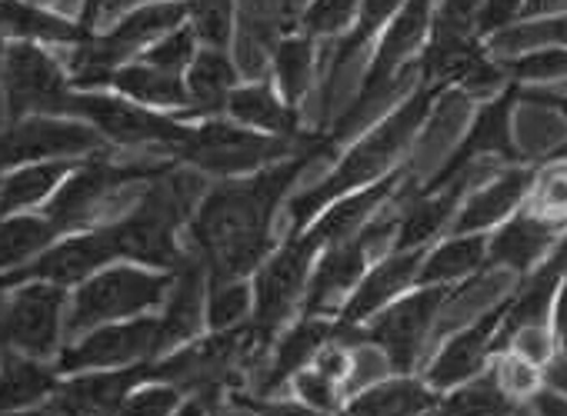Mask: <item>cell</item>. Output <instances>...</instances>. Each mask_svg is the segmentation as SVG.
Returning a JSON list of instances; mask_svg holds the SVG:
<instances>
[{
  "mask_svg": "<svg viewBox=\"0 0 567 416\" xmlns=\"http://www.w3.org/2000/svg\"><path fill=\"white\" fill-rule=\"evenodd\" d=\"M454 287H414L381 306L361 323L364 346H374L394 373H414L431 333L441 323V310L451 303Z\"/></svg>",
  "mask_w": 567,
  "mask_h": 416,
  "instance_id": "cell-6",
  "label": "cell"
},
{
  "mask_svg": "<svg viewBox=\"0 0 567 416\" xmlns=\"http://www.w3.org/2000/svg\"><path fill=\"white\" fill-rule=\"evenodd\" d=\"M520 101V84H507L501 94H494L491 101L481 104V111L471 121V131L461 137V144L451 150V157L437 167V174L421 187L437 190L444 184H451L454 177H461L464 170L477 167V164H524V150H517L514 141V107Z\"/></svg>",
  "mask_w": 567,
  "mask_h": 416,
  "instance_id": "cell-12",
  "label": "cell"
},
{
  "mask_svg": "<svg viewBox=\"0 0 567 416\" xmlns=\"http://www.w3.org/2000/svg\"><path fill=\"white\" fill-rule=\"evenodd\" d=\"M174 270H154L144 263H111L74 287L64 316V336H81L101 323L131 320L161 306L171 293Z\"/></svg>",
  "mask_w": 567,
  "mask_h": 416,
  "instance_id": "cell-4",
  "label": "cell"
},
{
  "mask_svg": "<svg viewBox=\"0 0 567 416\" xmlns=\"http://www.w3.org/2000/svg\"><path fill=\"white\" fill-rule=\"evenodd\" d=\"M437 409H447V413H517L520 406L501 389L494 366L487 363V370H481L477 376L441 393Z\"/></svg>",
  "mask_w": 567,
  "mask_h": 416,
  "instance_id": "cell-35",
  "label": "cell"
},
{
  "mask_svg": "<svg viewBox=\"0 0 567 416\" xmlns=\"http://www.w3.org/2000/svg\"><path fill=\"white\" fill-rule=\"evenodd\" d=\"M204 297H207V270L197 257H187L174 270L167 306L157 316V356L200 336V330L207 326L204 323Z\"/></svg>",
  "mask_w": 567,
  "mask_h": 416,
  "instance_id": "cell-22",
  "label": "cell"
},
{
  "mask_svg": "<svg viewBox=\"0 0 567 416\" xmlns=\"http://www.w3.org/2000/svg\"><path fill=\"white\" fill-rule=\"evenodd\" d=\"M298 396L305 399V406L311 409H338L341 406V396H338V383L328 379L324 373H318L315 366H305L291 376Z\"/></svg>",
  "mask_w": 567,
  "mask_h": 416,
  "instance_id": "cell-46",
  "label": "cell"
},
{
  "mask_svg": "<svg viewBox=\"0 0 567 416\" xmlns=\"http://www.w3.org/2000/svg\"><path fill=\"white\" fill-rule=\"evenodd\" d=\"M524 207L554 223H567V157L564 154H554L547 164L534 167Z\"/></svg>",
  "mask_w": 567,
  "mask_h": 416,
  "instance_id": "cell-38",
  "label": "cell"
},
{
  "mask_svg": "<svg viewBox=\"0 0 567 416\" xmlns=\"http://www.w3.org/2000/svg\"><path fill=\"white\" fill-rule=\"evenodd\" d=\"M567 11V0H524V18L520 21H537V18H554Z\"/></svg>",
  "mask_w": 567,
  "mask_h": 416,
  "instance_id": "cell-50",
  "label": "cell"
},
{
  "mask_svg": "<svg viewBox=\"0 0 567 416\" xmlns=\"http://www.w3.org/2000/svg\"><path fill=\"white\" fill-rule=\"evenodd\" d=\"M404 0H361V8H358V21L354 28L338 41L334 48V58H331V77H338L391 21L394 14L401 11Z\"/></svg>",
  "mask_w": 567,
  "mask_h": 416,
  "instance_id": "cell-36",
  "label": "cell"
},
{
  "mask_svg": "<svg viewBox=\"0 0 567 416\" xmlns=\"http://www.w3.org/2000/svg\"><path fill=\"white\" fill-rule=\"evenodd\" d=\"M167 164H114L107 157H91L78 164L64 184L48 197L44 214L61 233H74L94 223L101 207L124 187L131 184H147L154 180Z\"/></svg>",
  "mask_w": 567,
  "mask_h": 416,
  "instance_id": "cell-9",
  "label": "cell"
},
{
  "mask_svg": "<svg viewBox=\"0 0 567 416\" xmlns=\"http://www.w3.org/2000/svg\"><path fill=\"white\" fill-rule=\"evenodd\" d=\"M104 137L78 117H21L0 131V174L38 160L91 157Z\"/></svg>",
  "mask_w": 567,
  "mask_h": 416,
  "instance_id": "cell-13",
  "label": "cell"
},
{
  "mask_svg": "<svg viewBox=\"0 0 567 416\" xmlns=\"http://www.w3.org/2000/svg\"><path fill=\"white\" fill-rule=\"evenodd\" d=\"M491 366H494V376H497V383H501V389L524 409V403L544 386V366H537V363H530V360H524L520 353H514V350H501V353H494V360H491Z\"/></svg>",
  "mask_w": 567,
  "mask_h": 416,
  "instance_id": "cell-39",
  "label": "cell"
},
{
  "mask_svg": "<svg viewBox=\"0 0 567 416\" xmlns=\"http://www.w3.org/2000/svg\"><path fill=\"white\" fill-rule=\"evenodd\" d=\"M34 4H44L48 8V4H54V0H34Z\"/></svg>",
  "mask_w": 567,
  "mask_h": 416,
  "instance_id": "cell-54",
  "label": "cell"
},
{
  "mask_svg": "<svg viewBox=\"0 0 567 416\" xmlns=\"http://www.w3.org/2000/svg\"><path fill=\"white\" fill-rule=\"evenodd\" d=\"M71 117L87 121L107 144L117 147H167L174 150L184 137L187 127L177 117H167L154 107L134 104L121 94L107 91H74Z\"/></svg>",
  "mask_w": 567,
  "mask_h": 416,
  "instance_id": "cell-10",
  "label": "cell"
},
{
  "mask_svg": "<svg viewBox=\"0 0 567 416\" xmlns=\"http://www.w3.org/2000/svg\"><path fill=\"white\" fill-rule=\"evenodd\" d=\"M331 150L334 144L328 137H311L295 157H284L254 174L224 177L217 187L204 190L187 230L197 250L194 257L204 263L207 277L244 280L267 260L274 243L270 227L284 194L311 160L328 157Z\"/></svg>",
  "mask_w": 567,
  "mask_h": 416,
  "instance_id": "cell-1",
  "label": "cell"
},
{
  "mask_svg": "<svg viewBox=\"0 0 567 416\" xmlns=\"http://www.w3.org/2000/svg\"><path fill=\"white\" fill-rule=\"evenodd\" d=\"M0 38L31 41V44H81L91 38L78 21L61 18L58 11L34 4V0H0Z\"/></svg>",
  "mask_w": 567,
  "mask_h": 416,
  "instance_id": "cell-25",
  "label": "cell"
},
{
  "mask_svg": "<svg viewBox=\"0 0 567 416\" xmlns=\"http://www.w3.org/2000/svg\"><path fill=\"white\" fill-rule=\"evenodd\" d=\"M441 393L414 373H394L391 379L364 386L344 409L348 413H374V416H404V413H431L437 409Z\"/></svg>",
  "mask_w": 567,
  "mask_h": 416,
  "instance_id": "cell-28",
  "label": "cell"
},
{
  "mask_svg": "<svg viewBox=\"0 0 567 416\" xmlns=\"http://www.w3.org/2000/svg\"><path fill=\"white\" fill-rule=\"evenodd\" d=\"M520 101L537 104V107H547V111H557V114H564V117H567V94L537 91V87H520Z\"/></svg>",
  "mask_w": 567,
  "mask_h": 416,
  "instance_id": "cell-49",
  "label": "cell"
},
{
  "mask_svg": "<svg viewBox=\"0 0 567 416\" xmlns=\"http://www.w3.org/2000/svg\"><path fill=\"white\" fill-rule=\"evenodd\" d=\"M184 84L190 97L187 117H220L230 91L237 87V67L220 48H204L190 61Z\"/></svg>",
  "mask_w": 567,
  "mask_h": 416,
  "instance_id": "cell-29",
  "label": "cell"
},
{
  "mask_svg": "<svg viewBox=\"0 0 567 416\" xmlns=\"http://www.w3.org/2000/svg\"><path fill=\"white\" fill-rule=\"evenodd\" d=\"M74 167L78 160H38L0 174V217L48 204V197L64 184Z\"/></svg>",
  "mask_w": 567,
  "mask_h": 416,
  "instance_id": "cell-31",
  "label": "cell"
},
{
  "mask_svg": "<svg viewBox=\"0 0 567 416\" xmlns=\"http://www.w3.org/2000/svg\"><path fill=\"white\" fill-rule=\"evenodd\" d=\"M504 350H514V353H520L524 360H530V363H537V366H547V363L560 353L557 343H554L550 323H524V326H517V330L507 336Z\"/></svg>",
  "mask_w": 567,
  "mask_h": 416,
  "instance_id": "cell-44",
  "label": "cell"
},
{
  "mask_svg": "<svg viewBox=\"0 0 567 416\" xmlns=\"http://www.w3.org/2000/svg\"><path fill=\"white\" fill-rule=\"evenodd\" d=\"M291 144L295 141L288 137L260 134L244 124H227L220 117H204V124L187 127V137L171 154L177 157V164H187L200 174L240 177L291 157Z\"/></svg>",
  "mask_w": 567,
  "mask_h": 416,
  "instance_id": "cell-5",
  "label": "cell"
},
{
  "mask_svg": "<svg viewBox=\"0 0 567 416\" xmlns=\"http://www.w3.org/2000/svg\"><path fill=\"white\" fill-rule=\"evenodd\" d=\"M550 333H554V343L560 353H567V273L564 280L557 283V293H554V303H550Z\"/></svg>",
  "mask_w": 567,
  "mask_h": 416,
  "instance_id": "cell-48",
  "label": "cell"
},
{
  "mask_svg": "<svg viewBox=\"0 0 567 416\" xmlns=\"http://www.w3.org/2000/svg\"><path fill=\"white\" fill-rule=\"evenodd\" d=\"M315 61H318L315 38L301 34V38H280L277 41V48L270 54L274 84H277V94L291 107H298L301 97L308 94L311 77H315Z\"/></svg>",
  "mask_w": 567,
  "mask_h": 416,
  "instance_id": "cell-33",
  "label": "cell"
},
{
  "mask_svg": "<svg viewBox=\"0 0 567 416\" xmlns=\"http://www.w3.org/2000/svg\"><path fill=\"white\" fill-rule=\"evenodd\" d=\"M484 48L494 58H517V54L540 51V48H567V11L554 14V18L520 21V24L487 38Z\"/></svg>",
  "mask_w": 567,
  "mask_h": 416,
  "instance_id": "cell-34",
  "label": "cell"
},
{
  "mask_svg": "<svg viewBox=\"0 0 567 416\" xmlns=\"http://www.w3.org/2000/svg\"><path fill=\"white\" fill-rule=\"evenodd\" d=\"M227 117H234L237 124L260 131V134H274V137H288V141H308L298 127V114L295 107L284 101L274 87L254 81V84H237L227 97L224 107Z\"/></svg>",
  "mask_w": 567,
  "mask_h": 416,
  "instance_id": "cell-26",
  "label": "cell"
},
{
  "mask_svg": "<svg viewBox=\"0 0 567 416\" xmlns=\"http://www.w3.org/2000/svg\"><path fill=\"white\" fill-rule=\"evenodd\" d=\"M187 21L204 48L227 51L234 31V0H187Z\"/></svg>",
  "mask_w": 567,
  "mask_h": 416,
  "instance_id": "cell-40",
  "label": "cell"
},
{
  "mask_svg": "<svg viewBox=\"0 0 567 416\" xmlns=\"http://www.w3.org/2000/svg\"><path fill=\"white\" fill-rule=\"evenodd\" d=\"M338 333V316L331 320L328 313H305V320H298L288 333H280L277 346H274V356L267 360L257 386L260 393H274L280 389L284 383H291V376L298 370H305L315 353Z\"/></svg>",
  "mask_w": 567,
  "mask_h": 416,
  "instance_id": "cell-23",
  "label": "cell"
},
{
  "mask_svg": "<svg viewBox=\"0 0 567 416\" xmlns=\"http://www.w3.org/2000/svg\"><path fill=\"white\" fill-rule=\"evenodd\" d=\"M68 287L48 280H24L11 287V297L0 313V336L8 350L51 360L61 353L64 316H68Z\"/></svg>",
  "mask_w": 567,
  "mask_h": 416,
  "instance_id": "cell-11",
  "label": "cell"
},
{
  "mask_svg": "<svg viewBox=\"0 0 567 416\" xmlns=\"http://www.w3.org/2000/svg\"><path fill=\"white\" fill-rule=\"evenodd\" d=\"M254 310V290L244 280L230 277H207V297H204V323L207 330H234L250 323Z\"/></svg>",
  "mask_w": 567,
  "mask_h": 416,
  "instance_id": "cell-37",
  "label": "cell"
},
{
  "mask_svg": "<svg viewBox=\"0 0 567 416\" xmlns=\"http://www.w3.org/2000/svg\"><path fill=\"white\" fill-rule=\"evenodd\" d=\"M104 8H107V0H81V18H78V24H81L84 31L94 34V28H97Z\"/></svg>",
  "mask_w": 567,
  "mask_h": 416,
  "instance_id": "cell-51",
  "label": "cell"
},
{
  "mask_svg": "<svg viewBox=\"0 0 567 416\" xmlns=\"http://www.w3.org/2000/svg\"><path fill=\"white\" fill-rule=\"evenodd\" d=\"M567 223H554L527 207L511 214L504 223L487 230V270H507L527 277L557 243Z\"/></svg>",
  "mask_w": 567,
  "mask_h": 416,
  "instance_id": "cell-19",
  "label": "cell"
},
{
  "mask_svg": "<svg viewBox=\"0 0 567 416\" xmlns=\"http://www.w3.org/2000/svg\"><path fill=\"white\" fill-rule=\"evenodd\" d=\"M114 260H121V253H117L111 223L87 227V230H78L68 237L61 233L41 257H34L28 267H21L14 273H4V280H8V287H18L24 280H48V283L71 290V287L84 283L87 277H94L97 270L111 267Z\"/></svg>",
  "mask_w": 567,
  "mask_h": 416,
  "instance_id": "cell-15",
  "label": "cell"
},
{
  "mask_svg": "<svg viewBox=\"0 0 567 416\" xmlns=\"http://www.w3.org/2000/svg\"><path fill=\"white\" fill-rule=\"evenodd\" d=\"M404 174H408V170L398 167V170H391L388 177H381V180H374V184H368V187H361V190H351V194L338 197V200L328 204L301 233H305L318 250H324V247H331V243H338V240L358 233L381 207L391 204V197H394L398 187L404 184Z\"/></svg>",
  "mask_w": 567,
  "mask_h": 416,
  "instance_id": "cell-21",
  "label": "cell"
},
{
  "mask_svg": "<svg viewBox=\"0 0 567 416\" xmlns=\"http://www.w3.org/2000/svg\"><path fill=\"white\" fill-rule=\"evenodd\" d=\"M4 353H8V343H4V336H0V360H4Z\"/></svg>",
  "mask_w": 567,
  "mask_h": 416,
  "instance_id": "cell-53",
  "label": "cell"
},
{
  "mask_svg": "<svg viewBox=\"0 0 567 416\" xmlns=\"http://www.w3.org/2000/svg\"><path fill=\"white\" fill-rule=\"evenodd\" d=\"M157 356V316L141 313L131 320L101 323L81 336H74L58 353V373H81V370H111L131 366Z\"/></svg>",
  "mask_w": 567,
  "mask_h": 416,
  "instance_id": "cell-14",
  "label": "cell"
},
{
  "mask_svg": "<svg viewBox=\"0 0 567 416\" xmlns=\"http://www.w3.org/2000/svg\"><path fill=\"white\" fill-rule=\"evenodd\" d=\"M441 94H447V91L417 84L388 117H381L364 137H358V144L341 157V164L318 187L298 194L288 204L291 233H301L338 197H344L351 190H361V187L388 177L391 170H398V160L408 154V147L421 134V127L431 121V111L437 107Z\"/></svg>",
  "mask_w": 567,
  "mask_h": 416,
  "instance_id": "cell-2",
  "label": "cell"
},
{
  "mask_svg": "<svg viewBox=\"0 0 567 416\" xmlns=\"http://www.w3.org/2000/svg\"><path fill=\"white\" fill-rule=\"evenodd\" d=\"M58 366H48V360L8 350L0 360V413L8 409H31L44 406V399L58 389Z\"/></svg>",
  "mask_w": 567,
  "mask_h": 416,
  "instance_id": "cell-27",
  "label": "cell"
},
{
  "mask_svg": "<svg viewBox=\"0 0 567 416\" xmlns=\"http://www.w3.org/2000/svg\"><path fill=\"white\" fill-rule=\"evenodd\" d=\"M107 91L134 101V104H144V107H154V111H190V97H187V84L184 77L177 74H167V71H157L144 61H131L124 64Z\"/></svg>",
  "mask_w": 567,
  "mask_h": 416,
  "instance_id": "cell-30",
  "label": "cell"
},
{
  "mask_svg": "<svg viewBox=\"0 0 567 416\" xmlns=\"http://www.w3.org/2000/svg\"><path fill=\"white\" fill-rule=\"evenodd\" d=\"M144 379H151V360L131 363V366H111V370L64 373L58 379V389L44 399V409H51V413H121L131 389L141 386Z\"/></svg>",
  "mask_w": 567,
  "mask_h": 416,
  "instance_id": "cell-17",
  "label": "cell"
},
{
  "mask_svg": "<svg viewBox=\"0 0 567 416\" xmlns=\"http://www.w3.org/2000/svg\"><path fill=\"white\" fill-rule=\"evenodd\" d=\"M487 270V233H444L424 253L417 287H457Z\"/></svg>",
  "mask_w": 567,
  "mask_h": 416,
  "instance_id": "cell-24",
  "label": "cell"
},
{
  "mask_svg": "<svg viewBox=\"0 0 567 416\" xmlns=\"http://www.w3.org/2000/svg\"><path fill=\"white\" fill-rule=\"evenodd\" d=\"M318 247L305 233H291L277 253H267V260L254 270V310H250V330L257 336L260 353L277 336L284 320L301 303L308 293V280L318 260Z\"/></svg>",
  "mask_w": 567,
  "mask_h": 416,
  "instance_id": "cell-8",
  "label": "cell"
},
{
  "mask_svg": "<svg viewBox=\"0 0 567 416\" xmlns=\"http://www.w3.org/2000/svg\"><path fill=\"white\" fill-rule=\"evenodd\" d=\"M507 297H501L497 303L481 310L447 343L437 346V353L431 356V363L421 373L431 389L447 393L451 386H457V383L477 376L481 370H487V363L494 360V340H497V330H501V320H504V310H507Z\"/></svg>",
  "mask_w": 567,
  "mask_h": 416,
  "instance_id": "cell-16",
  "label": "cell"
},
{
  "mask_svg": "<svg viewBox=\"0 0 567 416\" xmlns=\"http://www.w3.org/2000/svg\"><path fill=\"white\" fill-rule=\"evenodd\" d=\"M524 18V0H481L477 11V38L487 41L514 24H520Z\"/></svg>",
  "mask_w": 567,
  "mask_h": 416,
  "instance_id": "cell-47",
  "label": "cell"
},
{
  "mask_svg": "<svg viewBox=\"0 0 567 416\" xmlns=\"http://www.w3.org/2000/svg\"><path fill=\"white\" fill-rule=\"evenodd\" d=\"M194 58H197V34H194L190 24H181L177 31L164 34L157 44H151L141 54L144 64H151L157 71H167V74H177V77L187 74V67H190Z\"/></svg>",
  "mask_w": 567,
  "mask_h": 416,
  "instance_id": "cell-42",
  "label": "cell"
},
{
  "mask_svg": "<svg viewBox=\"0 0 567 416\" xmlns=\"http://www.w3.org/2000/svg\"><path fill=\"white\" fill-rule=\"evenodd\" d=\"M184 403V393L167 383V379H144L141 386L131 389V396L124 399L121 413H177Z\"/></svg>",
  "mask_w": 567,
  "mask_h": 416,
  "instance_id": "cell-43",
  "label": "cell"
},
{
  "mask_svg": "<svg viewBox=\"0 0 567 416\" xmlns=\"http://www.w3.org/2000/svg\"><path fill=\"white\" fill-rule=\"evenodd\" d=\"M61 230L51 223L48 214H4L0 217V273H14L28 267L34 257H41Z\"/></svg>",
  "mask_w": 567,
  "mask_h": 416,
  "instance_id": "cell-32",
  "label": "cell"
},
{
  "mask_svg": "<svg viewBox=\"0 0 567 416\" xmlns=\"http://www.w3.org/2000/svg\"><path fill=\"white\" fill-rule=\"evenodd\" d=\"M427 247H411V250H388L384 257H378L364 277L358 280V287L351 290V297L344 300L338 320L361 326L364 320H371L381 306H388L391 300H398L401 293L417 287V273L424 263Z\"/></svg>",
  "mask_w": 567,
  "mask_h": 416,
  "instance_id": "cell-18",
  "label": "cell"
},
{
  "mask_svg": "<svg viewBox=\"0 0 567 416\" xmlns=\"http://www.w3.org/2000/svg\"><path fill=\"white\" fill-rule=\"evenodd\" d=\"M361 0H311V8L301 14V31L308 38H344L358 21Z\"/></svg>",
  "mask_w": 567,
  "mask_h": 416,
  "instance_id": "cell-41",
  "label": "cell"
},
{
  "mask_svg": "<svg viewBox=\"0 0 567 416\" xmlns=\"http://www.w3.org/2000/svg\"><path fill=\"white\" fill-rule=\"evenodd\" d=\"M8 297H11V287H8L4 273H0V313H4V303H8Z\"/></svg>",
  "mask_w": 567,
  "mask_h": 416,
  "instance_id": "cell-52",
  "label": "cell"
},
{
  "mask_svg": "<svg viewBox=\"0 0 567 416\" xmlns=\"http://www.w3.org/2000/svg\"><path fill=\"white\" fill-rule=\"evenodd\" d=\"M187 21L184 0H161V4H144L131 11L121 24H114L107 34H91L87 41L71 48V84L74 91H107L111 77L137 61L151 44H157L164 34L177 31Z\"/></svg>",
  "mask_w": 567,
  "mask_h": 416,
  "instance_id": "cell-3",
  "label": "cell"
},
{
  "mask_svg": "<svg viewBox=\"0 0 567 416\" xmlns=\"http://www.w3.org/2000/svg\"><path fill=\"white\" fill-rule=\"evenodd\" d=\"M0 87L11 121L21 117H71L74 84L68 71L44 51V44L8 41L0 51Z\"/></svg>",
  "mask_w": 567,
  "mask_h": 416,
  "instance_id": "cell-7",
  "label": "cell"
},
{
  "mask_svg": "<svg viewBox=\"0 0 567 416\" xmlns=\"http://www.w3.org/2000/svg\"><path fill=\"white\" fill-rule=\"evenodd\" d=\"M530 177H534V167L507 164V170H501L497 177H491L487 184L474 187L464 197L447 233H487L497 223H504L511 214H517L524 207L527 190H530Z\"/></svg>",
  "mask_w": 567,
  "mask_h": 416,
  "instance_id": "cell-20",
  "label": "cell"
},
{
  "mask_svg": "<svg viewBox=\"0 0 567 416\" xmlns=\"http://www.w3.org/2000/svg\"><path fill=\"white\" fill-rule=\"evenodd\" d=\"M354 343L351 340H344V336H331L318 353H315V360H311V366L318 370V373H324L328 379H334L338 386H344L348 379H351V373H354Z\"/></svg>",
  "mask_w": 567,
  "mask_h": 416,
  "instance_id": "cell-45",
  "label": "cell"
}]
</instances>
